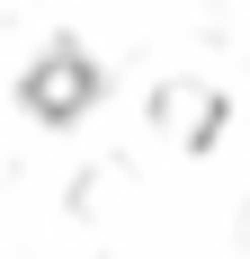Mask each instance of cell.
Returning a JSON list of instances; mask_svg holds the SVG:
<instances>
[{"label":"cell","instance_id":"obj_2","mask_svg":"<svg viewBox=\"0 0 250 259\" xmlns=\"http://www.w3.org/2000/svg\"><path fill=\"white\" fill-rule=\"evenodd\" d=\"M161 125L188 134V143H205L215 134V90H161Z\"/></svg>","mask_w":250,"mask_h":259},{"label":"cell","instance_id":"obj_1","mask_svg":"<svg viewBox=\"0 0 250 259\" xmlns=\"http://www.w3.org/2000/svg\"><path fill=\"white\" fill-rule=\"evenodd\" d=\"M90 99H99V72H90V63H80L72 45H54L45 63L27 72V107H36L45 125H72V116H80Z\"/></svg>","mask_w":250,"mask_h":259}]
</instances>
